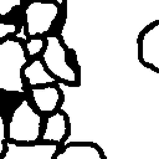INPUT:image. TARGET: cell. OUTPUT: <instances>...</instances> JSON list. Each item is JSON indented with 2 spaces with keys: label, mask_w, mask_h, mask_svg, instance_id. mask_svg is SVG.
I'll return each instance as SVG.
<instances>
[{
  "label": "cell",
  "mask_w": 159,
  "mask_h": 159,
  "mask_svg": "<svg viewBox=\"0 0 159 159\" xmlns=\"http://www.w3.org/2000/svg\"><path fill=\"white\" fill-rule=\"evenodd\" d=\"M27 65L24 45L7 37L0 42V89L5 92L25 93L22 68Z\"/></svg>",
  "instance_id": "obj_1"
},
{
  "label": "cell",
  "mask_w": 159,
  "mask_h": 159,
  "mask_svg": "<svg viewBox=\"0 0 159 159\" xmlns=\"http://www.w3.org/2000/svg\"><path fill=\"white\" fill-rule=\"evenodd\" d=\"M20 0H0V16H6L15 7L20 6Z\"/></svg>",
  "instance_id": "obj_12"
},
{
  "label": "cell",
  "mask_w": 159,
  "mask_h": 159,
  "mask_svg": "<svg viewBox=\"0 0 159 159\" xmlns=\"http://www.w3.org/2000/svg\"><path fill=\"white\" fill-rule=\"evenodd\" d=\"M41 116L31 107L30 102L22 99L11 114L6 139L17 144H35L41 135Z\"/></svg>",
  "instance_id": "obj_2"
},
{
  "label": "cell",
  "mask_w": 159,
  "mask_h": 159,
  "mask_svg": "<svg viewBox=\"0 0 159 159\" xmlns=\"http://www.w3.org/2000/svg\"><path fill=\"white\" fill-rule=\"evenodd\" d=\"M46 46L42 52V63L46 68V71L55 78H60L63 82L67 83H76L77 73L76 71L67 63L66 60V48L60 42V39L55 35L47 36L46 39Z\"/></svg>",
  "instance_id": "obj_3"
},
{
  "label": "cell",
  "mask_w": 159,
  "mask_h": 159,
  "mask_svg": "<svg viewBox=\"0 0 159 159\" xmlns=\"http://www.w3.org/2000/svg\"><path fill=\"white\" fill-rule=\"evenodd\" d=\"M67 134V118L65 113L56 112L46 119V125L43 133L41 134V140L43 143H56L60 144L61 140Z\"/></svg>",
  "instance_id": "obj_7"
},
{
  "label": "cell",
  "mask_w": 159,
  "mask_h": 159,
  "mask_svg": "<svg viewBox=\"0 0 159 159\" xmlns=\"http://www.w3.org/2000/svg\"><path fill=\"white\" fill-rule=\"evenodd\" d=\"M22 75L32 88L41 86H52L56 82V78L46 71L40 58H35L30 63H27L22 68Z\"/></svg>",
  "instance_id": "obj_9"
},
{
  "label": "cell",
  "mask_w": 159,
  "mask_h": 159,
  "mask_svg": "<svg viewBox=\"0 0 159 159\" xmlns=\"http://www.w3.org/2000/svg\"><path fill=\"white\" fill-rule=\"evenodd\" d=\"M45 48V40L41 37H32L26 42V51L29 56H36Z\"/></svg>",
  "instance_id": "obj_11"
},
{
  "label": "cell",
  "mask_w": 159,
  "mask_h": 159,
  "mask_svg": "<svg viewBox=\"0 0 159 159\" xmlns=\"http://www.w3.org/2000/svg\"><path fill=\"white\" fill-rule=\"evenodd\" d=\"M17 30V26L15 24H5L0 22V40L7 39L10 35H14Z\"/></svg>",
  "instance_id": "obj_13"
},
{
  "label": "cell",
  "mask_w": 159,
  "mask_h": 159,
  "mask_svg": "<svg viewBox=\"0 0 159 159\" xmlns=\"http://www.w3.org/2000/svg\"><path fill=\"white\" fill-rule=\"evenodd\" d=\"M58 147L56 143L17 144L6 140L5 154L1 159H53Z\"/></svg>",
  "instance_id": "obj_5"
},
{
  "label": "cell",
  "mask_w": 159,
  "mask_h": 159,
  "mask_svg": "<svg viewBox=\"0 0 159 159\" xmlns=\"http://www.w3.org/2000/svg\"><path fill=\"white\" fill-rule=\"evenodd\" d=\"M6 125H5V119L0 114V155L5 152V143H6Z\"/></svg>",
  "instance_id": "obj_14"
},
{
  "label": "cell",
  "mask_w": 159,
  "mask_h": 159,
  "mask_svg": "<svg viewBox=\"0 0 159 159\" xmlns=\"http://www.w3.org/2000/svg\"><path fill=\"white\" fill-rule=\"evenodd\" d=\"M140 60L152 66L154 71L159 70V25L145 30L140 37Z\"/></svg>",
  "instance_id": "obj_6"
},
{
  "label": "cell",
  "mask_w": 159,
  "mask_h": 159,
  "mask_svg": "<svg viewBox=\"0 0 159 159\" xmlns=\"http://www.w3.org/2000/svg\"><path fill=\"white\" fill-rule=\"evenodd\" d=\"M60 12L56 2H30L25 9L26 31L32 37L46 34Z\"/></svg>",
  "instance_id": "obj_4"
},
{
  "label": "cell",
  "mask_w": 159,
  "mask_h": 159,
  "mask_svg": "<svg viewBox=\"0 0 159 159\" xmlns=\"http://www.w3.org/2000/svg\"><path fill=\"white\" fill-rule=\"evenodd\" d=\"M53 159H103L98 148L91 144H68Z\"/></svg>",
  "instance_id": "obj_10"
},
{
  "label": "cell",
  "mask_w": 159,
  "mask_h": 159,
  "mask_svg": "<svg viewBox=\"0 0 159 159\" xmlns=\"http://www.w3.org/2000/svg\"><path fill=\"white\" fill-rule=\"evenodd\" d=\"M31 97L40 112L51 113L57 108L61 94L57 87L43 86L31 88Z\"/></svg>",
  "instance_id": "obj_8"
}]
</instances>
